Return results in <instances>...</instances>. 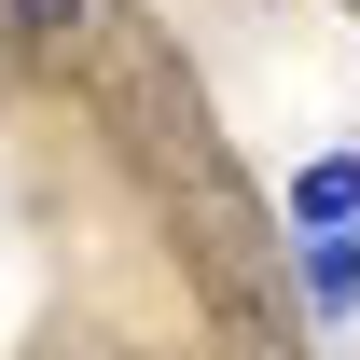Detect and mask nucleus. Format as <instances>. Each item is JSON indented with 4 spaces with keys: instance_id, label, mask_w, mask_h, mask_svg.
Here are the masks:
<instances>
[{
    "instance_id": "1",
    "label": "nucleus",
    "mask_w": 360,
    "mask_h": 360,
    "mask_svg": "<svg viewBox=\"0 0 360 360\" xmlns=\"http://www.w3.org/2000/svg\"><path fill=\"white\" fill-rule=\"evenodd\" d=\"M305 305L333 319V305H360V236L333 222V236H305Z\"/></svg>"
},
{
    "instance_id": "2",
    "label": "nucleus",
    "mask_w": 360,
    "mask_h": 360,
    "mask_svg": "<svg viewBox=\"0 0 360 360\" xmlns=\"http://www.w3.org/2000/svg\"><path fill=\"white\" fill-rule=\"evenodd\" d=\"M347 208H360V167H347V153L291 180V222H305V236H333V222H347Z\"/></svg>"
},
{
    "instance_id": "3",
    "label": "nucleus",
    "mask_w": 360,
    "mask_h": 360,
    "mask_svg": "<svg viewBox=\"0 0 360 360\" xmlns=\"http://www.w3.org/2000/svg\"><path fill=\"white\" fill-rule=\"evenodd\" d=\"M0 14H14L28 42H70V28H84V14H97V0H0Z\"/></svg>"
}]
</instances>
